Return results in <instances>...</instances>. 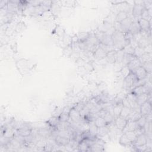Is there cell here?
I'll list each match as a JSON object with an SVG mask.
<instances>
[{
	"mask_svg": "<svg viewBox=\"0 0 152 152\" xmlns=\"http://www.w3.org/2000/svg\"><path fill=\"white\" fill-rule=\"evenodd\" d=\"M90 112V110L85 105V106L80 111V115L82 118H84L86 116H87L89 113Z\"/></svg>",
	"mask_w": 152,
	"mask_h": 152,
	"instance_id": "cell-41",
	"label": "cell"
},
{
	"mask_svg": "<svg viewBox=\"0 0 152 152\" xmlns=\"http://www.w3.org/2000/svg\"><path fill=\"white\" fill-rule=\"evenodd\" d=\"M119 71H120V74L123 78H125L131 72V71L129 70V69L128 68L127 65L124 66Z\"/></svg>",
	"mask_w": 152,
	"mask_h": 152,
	"instance_id": "cell-38",
	"label": "cell"
},
{
	"mask_svg": "<svg viewBox=\"0 0 152 152\" xmlns=\"http://www.w3.org/2000/svg\"><path fill=\"white\" fill-rule=\"evenodd\" d=\"M145 117L146 119V121L147 122H151L152 120V116H151V112H150V113H148V115L144 116Z\"/></svg>",
	"mask_w": 152,
	"mask_h": 152,
	"instance_id": "cell-44",
	"label": "cell"
},
{
	"mask_svg": "<svg viewBox=\"0 0 152 152\" xmlns=\"http://www.w3.org/2000/svg\"><path fill=\"white\" fill-rule=\"evenodd\" d=\"M147 144V137L144 133H142L138 135L136 139L133 141L132 144V146L134 148L146 145Z\"/></svg>",
	"mask_w": 152,
	"mask_h": 152,
	"instance_id": "cell-3",
	"label": "cell"
},
{
	"mask_svg": "<svg viewBox=\"0 0 152 152\" xmlns=\"http://www.w3.org/2000/svg\"><path fill=\"white\" fill-rule=\"evenodd\" d=\"M145 53V51H144V49H142V48H141L138 46L136 47L135 49H134V55L137 58H140L144 53Z\"/></svg>",
	"mask_w": 152,
	"mask_h": 152,
	"instance_id": "cell-36",
	"label": "cell"
},
{
	"mask_svg": "<svg viewBox=\"0 0 152 152\" xmlns=\"http://www.w3.org/2000/svg\"><path fill=\"white\" fill-rule=\"evenodd\" d=\"M128 122V120L125 118H124L121 116H118L114 120V125L115 127L121 132L125 128L126 123Z\"/></svg>",
	"mask_w": 152,
	"mask_h": 152,
	"instance_id": "cell-6",
	"label": "cell"
},
{
	"mask_svg": "<svg viewBox=\"0 0 152 152\" xmlns=\"http://www.w3.org/2000/svg\"><path fill=\"white\" fill-rule=\"evenodd\" d=\"M124 55L125 52H124L123 49L116 51V62H122Z\"/></svg>",
	"mask_w": 152,
	"mask_h": 152,
	"instance_id": "cell-34",
	"label": "cell"
},
{
	"mask_svg": "<svg viewBox=\"0 0 152 152\" xmlns=\"http://www.w3.org/2000/svg\"><path fill=\"white\" fill-rule=\"evenodd\" d=\"M128 31L131 33L132 35H135V34L140 33L141 32V29L137 21H132L129 28Z\"/></svg>",
	"mask_w": 152,
	"mask_h": 152,
	"instance_id": "cell-16",
	"label": "cell"
},
{
	"mask_svg": "<svg viewBox=\"0 0 152 152\" xmlns=\"http://www.w3.org/2000/svg\"><path fill=\"white\" fill-rule=\"evenodd\" d=\"M97 130H98V127L96 125L94 122H90L89 123L88 128V131L90 134V135L93 137H96L97 134Z\"/></svg>",
	"mask_w": 152,
	"mask_h": 152,
	"instance_id": "cell-22",
	"label": "cell"
},
{
	"mask_svg": "<svg viewBox=\"0 0 152 152\" xmlns=\"http://www.w3.org/2000/svg\"><path fill=\"white\" fill-rule=\"evenodd\" d=\"M141 114L140 113V109H131V111L130 112L129 114L126 118V119L128 121H137L141 116Z\"/></svg>",
	"mask_w": 152,
	"mask_h": 152,
	"instance_id": "cell-11",
	"label": "cell"
},
{
	"mask_svg": "<svg viewBox=\"0 0 152 152\" xmlns=\"http://www.w3.org/2000/svg\"><path fill=\"white\" fill-rule=\"evenodd\" d=\"M103 119H104L107 125H110L111 124L114 122V120H115V118L113 114L108 112L106 113V114L103 116Z\"/></svg>",
	"mask_w": 152,
	"mask_h": 152,
	"instance_id": "cell-29",
	"label": "cell"
},
{
	"mask_svg": "<svg viewBox=\"0 0 152 152\" xmlns=\"http://www.w3.org/2000/svg\"><path fill=\"white\" fill-rule=\"evenodd\" d=\"M94 122L98 128L107 125L104 119L102 117H97L94 121Z\"/></svg>",
	"mask_w": 152,
	"mask_h": 152,
	"instance_id": "cell-33",
	"label": "cell"
},
{
	"mask_svg": "<svg viewBox=\"0 0 152 152\" xmlns=\"http://www.w3.org/2000/svg\"><path fill=\"white\" fill-rule=\"evenodd\" d=\"M139 59L140 60L141 64L146 61H151V53H144L140 58Z\"/></svg>",
	"mask_w": 152,
	"mask_h": 152,
	"instance_id": "cell-37",
	"label": "cell"
},
{
	"mask_svg": "<svg viewBox=\"0 0 152 152\" xmlns=\"http://www.w3.org/2000/svg\"><path fill=\"white\" fill-rule=\"evenodd\" d=\"M138 23L140 26L142 31L148 32L151 31V20H146L144 19L140 18L138 20Z\"/></svg>",
	"mask_w": 152,
	"mask_h": 152,
	"instance_id": "cell-9",
	"label": "cell"
},
{
	"mask_svg": "<svg viewBox=\"0 0 152 152\" xmlns=\"http://www.w3.org/2000/svg\"><path fill=\"white\" fill-rule=\"evenodd\" d=\"M136 122L139 128H143L147 121H146L145 117L144 116H141Z\"/></svg>",
	"mask_w": 152,
	"mask_h": 152,
	"instance_id": "cell-40",
	"label": "cell"
},
{
	"mask_svg": "<svg viewBox=\"0 0 152 152\" xmlns=\"http://www.w3.org/2000/svg\"><path fill=\"white\" fill-rule=\"evenodd\" d=\"M132 21H133L132 20V19L130 17H128L121 23L122 30V31L124 33L128 31L129 28V27L131 26V24L132 23Z\"/></svg>",
	"mask_w": 152,
	"mask_h": 152,
	"instance_id": "cell-21",
	"label": "cell"
},
{
	"mask_svg": "<svg viewBox=\"0 0 152 152\" xmlns=\"http://www.w3.org/2000/svg\"><path fill=\"white\" fill-rule=\"evenodd\" d=\"M131 111V109L129 107H125L123 106L122 110L121 112V114H120V116L126 119L127 116H128V115L129 114L130 112Z\"/></svg>",
	"mask_w": 152,
	"mask_h": 152,
	"instance_id": "cell-35",
	"label": "cell"
},
{
	"mask_svg": "<svg viewBox=\"0 0 152 152\" xmlns=\"http://www.w3.org/2000/svg\"><path fill=\"white\" fill-rule=\"evenodd\" d=\"M139 128L137 122L134 121H128L125 128L122 130V133H125L127 132H130V131H134L135 129Z\"/></svg>",
	"mask_w": 152,
	"mask_h": 152,
	"instance_id": "cell-13",
	"label": "cell"
},
{
	"mask_svg": "<svg viewBox=\"0 0 152 152\" xmlns=\"http://www.w3.org/2000/svg\"><path fill=\"white\" fill-rule=\"evenodd\" d=\"M138 80L133 72H131L125 78H124L123 88L125 90H128L133 87V86L137 85L138 82Z\"/></svg>",
	"mask_w": 152,
	"mask_h": 152,
	"instance_id": "cell-2",
	"label": "cell"
},
{
	"mask_svg": "<svg viewBox=\"0 0 152 152\" xmlns=\"http://www.w3.org/2000/svg\"><path fill=\"white\" fill-rule=\"evenodd\" d=\"M131 93L136 96H137L138 95H140V94H144V93L148 94V93L147 89L145 88V86H144V84L137 85V86H135L133 88V89L132 90Z\"/></svg>",
	"mask_w": 152,
	"mask_h": 152,
	"instance_id": "cell-14",
	"label": "cell"
},
{
	"mask_svg": "<svg viewBox=\"0 0 152 152\" xmlns=\"http://www.w3.org/2000/svg\"><path fill=\"white\" fill-rule=\"evenodd\" d=\"M134 48H133L131 44H129L126 46H125L124 49L123 50L125 52V53L126 54H131V55H134Z\"/></svg>",
	"mask_w": 152,
	"mask_h": 152,
	"instance_id": "cell-39",
	"label": "cell"
},
{
	"mask_svg": "<svg viewBox=\"0 0 152 152\" xmlns=\"http://www.w3.org/2000/svg\"><path fill=\"white\" fill-rule=\"evenodd\" d=\"M86 103L83 102H80L77 103L73 107H74L75 109H77L78 111H80L81 109H83V108L85 106Z\"/></svg>",
	"mask_w": 152,
	"mask_h": 152,
	"instance_id": "cell-42",
	"label": "cell"
},
{
	"mask_svg": "<svg viewBox=\"0 0 152 152\" xmlns=\"http://www.w3.org/2000/svg\"><path fill=\"white\" fill-rule=\"evenodd\" d=\"M135 58V56L134 55H131V54H126L125 53L122 63L124 64V65H127L133 59H134Z\"/></svg>",
	"mask_w": 152,
	"mask_h": 152,
	"instance_id": "cell-31",
	"label": "cell"
},
{
	"mask_svg": "<svg viewBox=\"0 0 152 152\" xmlns=\"http://www.w3.org/2000/svg\"><path fill=\"white\" fill-rule=\"evenodd\" d=\"M71 126V123L69 121H59L56 126H55V129H56L58 131H65L69 128Z\"/></svg>",
	"mask_w": 152,
	"mask_h": 152,
	"instance_id": "cell-20",
	"label": "cell"
},
{
	"mask_svg": "<svg viewBox=\"0 0 152 152\" xmlns=\"http://www.w3.org/2000/svg\"><path fill=\"white\" fill-rule=\"evenodd\" d=\"M141 66L145 69V70L147 71V73L151 74V71H152V62H151V61H146V62H143L141 64Z\"/></svg>",
	"mask_w": 152,
	"mask_h": 152,
	"instance_id": "cell-32",
	"label": "cell"
},
{
	"mask_svg": "<svg viewBox=\"0 0 152 152\" xmlns=\"http://www.w3.org/2000/svg\"><path fill=\"white\" fill-rule=\"evenodd\" d=\"M107 53L105 52L101 48L99 47V46L95 50V51L93 52L94 57L98 60H102L103 59H104Z\"/></svg>",
	"mask_w": 152,
	"mask_h": 152,
	"instance_id": "cell-17",
	"label": "cell"
},
{
	"mask_svg": "<svg viewBox=\"0 0 152 152\" xmlns=\"http://www.w3.org/2000/svg\"><path fill=\"white\" fill-rule=\"evenodd\" d=\"M51 128L48 127H41L37 129V133L40 138L46 139L50 138L51 135Z\"/></svg>",
	"mask_w": 152,
	"mask_h": 152,
	"instance_id": "cell-7",
	"label": "cell"
},
{
	"mask_svg": "<svg viewBox=\"0 0 152 152\" xmlns=\"http://www.w3.org/2000/svg\"><path fill=\"white\" fill-rule=\"evenodd\" d=\"M100 43H102V44L108 45V46H113V41H112V35L107 34L106 33L102 42Z\"/></svg>",
	"mask_w": 152,
	"mask_h": 152,
	"instance_id": "cell-30",
	"label": "cell"
},
{
	"mask_svg": "<svg viewBox=\"0 0 152 152\" xmlns=\"http://www.w3.org/2000/svg\"><path fill=\"white\" fill-rule=\"evenodd\" d=\"M140 113L142 116H145L151 112V103L147 101L140 107Z\"/></svg>",
	"mask_w": 152,
	"mask_h": 152,
	"instance_id": "cell-12",
	"label": "cell"
},
{
	"mask_svg": "<svg viewBox=\"0 0 152 152\" xmlns=\"http://www.w3.org/2000/svg\"><path fill=\"white\" fill-rule=\"evenodd\" d=\"M143 4V2H142ZM142 4H135L133 6L132 10V14L134 18H138V19L140 18L141 11L142 9L144 8Z\"/></svg>",
	"mask_w": 152,
	"mask_h": 152,
	"instance_id": "cell-8",
	"label": "cell"
},
{
	"mask_svg": "<svg viewBox=\"0 0 152 152\" xmlns=\"http://www.w3.org/2000/svg\"><path fill=\"white\" fill-rule=\"evenodd\" d=\"M109 131H110L109 125H105V126L98 128L97 137L99 138L104 137L109 134Z\"/></svg>",
	"mask_w": 152,
	"mask_h": 152,
	"instance_id": "cell-18",
	"label": "cell"
},
{
	"mask_svg": "<svg viewBox=\"0 0 152 152\" xmlns=\"http://www.w3.org/2000/svg\"><path fill=\"white\" fill-rule=\"evenodd\" d=\"M148 97V94L147 93H144V94L137 96L136 98L137 104L140 106L141 104H142L143 103H144L147 101Z\"/></svg>",
	"mask_w": 152,
	"mask_h": 152,
	"instance_id": "cell-26",
	"label": "cell"
},
{
	"mask_svg": "<svg viewBox=\"0 0 152 152\" xmlns=\"http://www.w3.org/2000/svg\"><path fill=\"white\" fill-rule=\"evenodd\" d=\"M144 133L148 138H151V130H152V126H151V122H146L145 124L143 127Z\"/></svg>",
	"mask_w": 152,
	"mask_h": 152,
	"instance_id": "cell-23",
	"label": "cell"
},
{
	"mask_svg": "<svg viewBox=\"0 0 152 152\" xmlns=\"http://www.w3.org/2000/svg\"><path fill=\"white\" fill-rule=\"evenodd\" d=\"M112 39L115 49L119 50L124 49L125 42L124 33L115 30L112 34Z\"/></svg>",
	"mask_w": 152,
	"mask_h": 152,
	"instance_id": "cell-1",
	"label": "cell"
},
{
	"mask_svg": "<svg viewBox=\"0 0 152 152\" xmlns=\"http://www.w3.org/2000/svg\"><path fill=\"white\" fill-rule=\"evenodd\" d=\"M119 143L124 147H130L132 146V142L129 140L125 133H122V135L120 137Z\"/></svg>",
	"mask_w": 152,
	"mask_h": 152,
	"instance_id": "cell-19",
	"label": "cell"
},
{
	"mask_svg": "<svg viewBox=\"0 0 152 152\" xmlns=\"http://www.w3.org/2000/svg\"><path fill=\"white\" fill-rule=\"evenodd\" d=\"M144 51L145 53H151V45H149L147 46L144 49Z\"/></svg>",
	"mask_w": 152,
	"mask_h": 152,
	"instance_id": "cell-43",
	"label": "cell"
},
{
	"mask_svg": "<svg viewBox=\"0 0 152 152\" xmlns=\"http://www.w3.org/2000/svg\"><path fill=\"white\" fill-rule=\"evenodd\" d=\"M141 65V62L140 60L139 59V58H137L136 57L134 59H133L131 61H130L127 65L131 72H134L137 68H138Z\"/></svg>",
	"mask_w": 152,
	"mask_h": 152,
	"instance_id": "cell-15",
	"label": "cell"
},
{
	"mask_svg": "<svg viewBox=\"0 0 152 152\" xmlns=\"http://www.w3.org/2000/svg\"><path fill=\"white\" fill-rule=\"evenodd\" d=\"M133 72L135 74V76L137 77L138 80H144L146 78L148 74L147 71L145 70V69L141 65L138 68H137Z\"/></svg>",
	"mask_w": 152,
	"mask_h": 152,
	"instance_id": "cell-10",
	"label": "cell"
},
{
	"mask_svg": "<svg viewBox=\"0 0 152 152\" xmlns=\"http://www.w3.org/2000/svg\"><path fill=\"white\" fill-rule=\"evenodd\" d=\"M151 9L147 10V9L144 8L142 9V11H141L140 18L150 21V20H151Z\"/></svg>",
	"mask_w": 152,
	"mask_h": 152,
	"instance_id": "cell-24",
	"label": "cell"
},
{
	"mask_svg": "<svg viewBox=\"0 0 152 152\" xmlns=\"http://www.w3.org/2000/svg\"><path fill=\"white\" fill-rule=\"evenodd\" d=\"M69 120H71V122L73 123H78L83 119L80 115V112L73 107H71L69 110Z\"/></svg>",
	"mask_w": 152,
	"mask_h": 152,
	"instance_id": "cell-4",
	"label": "cell"
},
{
	"mask_svg": "<svg viewBox=\"0 0 152 152\" xmlns=\"http://www.w3.org/2000/svg\"><path fill=\"white\" fill-rule=\"evenodd\" d=\"M127 17H128V13L125 11L124 10L119 11L116 16V21L121 23L123 20L126 19Z\"/></svg>",
	"mask_w": 152,
	"mask_h": 152,
	"instance_id": "cell-25",
	"label": "cell"
},
{
	"mask_svg": "<svg viewBox=\"0 0 152 152\" xmlns=\"http://www.w3.org/2000/svg\"><path fill=\"white\" fill-rule=\"evenodd\" d=\"M55 144L61 147H65L70 142V139L69 137L62 136L60 135H58L54 139Z\"/></svg>",
	"mask_w": 152,
	"mask_h": 152,
	"instance_id": "cell-5",
	"label": "cell"
},
{
	"mask_svg": "<svg viewBox=\"0 0 152 152\" xmlns=\"http://www.w3.org/2000/svg\"><path fill=\"white\" fill-rule=\"evenodd\" d=\"M122 107H123L122 103H119V104H115V105L113 106V116H114L115 119L116 118H117V117L120 116L121 112L122 110Z\"/></svg>",
	"mask_w": 152,
	"mask_h": 152,
	"instance_id": "cell-27",
	"label": "cell"
},
{
	"mask_svg": "<svg viewBox=\"0 0 152 152\" xmlns=\"http://www.w3.org/2000/svg\"><path fill=\"white\" fill-rule=\"evenodd\" d=\"M105 58L107 62L110 64H113L116 62V50H113L107 53Z\"/></svg>",
	"mask_w": 152,
	"mask_h": 152,
	"instance_id": "cell-28",
	"label": "cell"
}]
</instances>
